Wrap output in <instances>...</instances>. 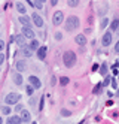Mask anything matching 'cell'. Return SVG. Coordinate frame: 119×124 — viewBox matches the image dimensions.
<instances>
[{
	"instance_id": "1",
	"label": "cell",
	"mask_w": 119,
	"mask_h": 124,
	"mask_svg": "<svg viewBox=\"0 0 119 124\" xmlns=\"http://www.w3.org/2000/svg\"><path fill=\"white\" fill-rule=\"evenodd\" d=\"M76 54L73 51H66L63 54V63H64V66L66 67H73L76 64Z\"/></svg>"
},
{
	"instance_id": "2",
	"label": "cell",
	"mask_w": 119,
	"mask_h": 124,
	"mask_svg": "<svg viewBox=\"0 0 119 124\" xmlns=\"http://www.w3.org/2000/svg\"><path fill=\"white\" fill-rule=\"evenodd\" d=\"M79 24H80L79 18L75 16V15H71V16H69V18H66V24H64V25H66L67 31H75L79 27Z\"/></svg>"
},
{
	"instance_id": "3",
	"label": "cell",
	"mask_w": 119,
	"mask_h": 124,
	"mask_svg": "<svg viewBox=\"0 0 119 124\" xmlns=\"http://www.w3.org/2000/svg\"><path fill=\"white\" fill-rule=\"evenodd\" d=\"M20 100H21V96L18 94V93H9V94L5 97L6 105H16Z\"/></svg>"
},
{
	"instance_id": "4",
	"label": "cell",
	"mask_w": 119,
	"mask_h": 124,
	"mask_svg": "<svg viewBox=\"0 0 119 124\" xmlns=\"http://www.w3.org/2000/svg\"><path fill=\"white\" fill-rule=\"evenodd\" d=\"M64 21V14L63 11H57V12H54V16H52V24L54 25H61Z\"/></svg>"
},
{
	"instance_id": "5",
	"label": "cell",
	"mask_w": 119,
	"mask_h": 124,
	"mask_svg": "<svg viewBox=\"0 0 119 124\" xmlns=\"http://www.w3.org/2000/svg\"><path fill=\"white\" fill-rule=\"evenodd\" d=\"M31 23L36 25V27H43V18H42L37 12H34L31 15Z\"/></svg>"
},
{
	"instance_id": "6",
	"label": "cell",
	"mask_w": 119,
	"mask_h": 124,
	"mask_svg": "<svg viewBox=\"0 0 119 124\" xmlns=\"http://www.w3.org/2000/svg\"><path fill=\"white\" fill-rule=\"evenodd\" d=\"M112 39H113L112 31H106V33L103 34V38H101V45H103V46H109V45L112 43Z\"/></svg>"
},
{
	"instance_id": "7",
	"label": "cell",
	"mask_w": 119,
	"mask_h": 124,
	"mask_svg": "<svg viewBox=\"0 0 119 124\" xmlns=\"http://www.w3.org/2000/svg\"><path fill=\"white\" fill-rule=\"evenodd\" d=\"M28 82H30V85L34 88V90H37V88H40V87H42L40 79H39L37 76H34V75H31V76L28 78Z\"/></svg>"
},
{
	"instance_id": "8",
	"label": "cell",
	"mask_w": 119,
	"mask_h": 124,
	"mask_svg": "<svg viewBox=\"0 0 119 124\" xmlns=\"http://www.w3.org/2000/svg\"><path fill=\"white\" fill-rule=\"evenodd\" d=\"M22 36L25 38V39H34V31H33V29L31 27H22Z\"/></svg>"
},
{
	"instance_id": "9",
	"label": "cell",
	"mask_w": 119,
	"mask_h": 124,
	"mask_svg": "<svg viewBox=\"0 0 119 124\" xmlns=\"http://www.w3.org/2000/svg\"><path fill=\"white\" fill-rule=\"evenodd\" d=\"M36 52H37V58L39 60H45L46 58V54H48V48L46 46H39Z\"/></svg>"
},
{
	"instance_id": "10",
	"label": "cell",
	"mask_w": 119,
	"mask_h": 124,
	"mask_svg": "<svg viewBox=\"0 0 119 124\" xmlns=\"http://www.w3.org/2000/svg\"><path fill=\"white\" fill-rule=\"evenodd\" d=\"M12 79H14V82H15L16 85H22V82H24L22 75H21L20 72H15V73L12 75Z\"/></svg>"
},
{
	"instance_id": "11",
	"label": "cell",
	"mask_w": 119,
	"mask_h": 124,
	"mask_svg": "<svg viewBox=\"0 0 119 124\" xmlns=\"http://www.w3.org/2000/svg\"><path fill=\"white\" fill-rule=\"evenodd\" d=\"M20 117H21L22 123H28V121L31 120V115H30V112L27 111V109H22V111H21V115H20Z\"/></svg>"
},
{
	"instance_id": "12",
	"label": "cell",
	"mask_w": 119,
	"mask_h": 124,
	"mask_svg": "<svg viewBox=\"0 0 119 124\" xmlns=\"http://www.w3.org/2000/svg\"><path fill=\"white\" fill-rule=\"evenodd\" d=\"M75 42L77 43V45L84 46L85 43H86V36H85V34H77V36L75 38Z\"/></svg>"
},
{
	"instance_id": "13",
	"label": "cell",
	"mask_w": 119,
	"mask_h": 124,
	"mask_svg": "<svg viewBox=\"0 0 119 124\" xmlns=\"http://www.w3.org/2000/svg\"><path fill=\"white\" fill-rule=\"evenodd\" d=\"M21 123H22V120L18 115H12V117L7 118V124H21Z\"/></svg>"
},
{
	"instance_id": "14",
	"label": "cell",
	"mask_w": 119,
	"mask_h": 124,
	"mask_svg": "<svg viewBox=\"0 0 119 124\" xmlns=\"http://www.w3.org/2000/svg\"><path fill=\"white\" fill-rule=\"evenodd\" d=\"M20 23L24 25V27H31V21L28 16H25V15H21L20 16Z\"/></svg>"
},
{
	"instance_id": "15",
	"label": "cell",
	"mask_w": 119,
	"mask_h": 124,
	"mask_svg": "<svg viewBox=\"0 0 119 124\" xmlns=\"http://www.w3.org/2000/svg\"><path fill=\"white\" fill-rule=\"evenodd\" d=\"M25 67H27V66H25V61H24V60H18V61H16V70H18L20 73L24 72Z\"/></svg>"
},
{
	"instance_id": "16",
	"label": "cell",
	"mask_w": 119,
	"mask_h": 124,
	"mask_svg": "<svg viewBox=\"0 0 119 124\" xmlns=\"http://www.w3.org/2000/svg\"><path fill=\"white\" fill-rule=\"evenodd\" d=\"M22 49H21V52H22V55L24 57H31V54H33V51L30 49V46H27V45H24V46H21Z\"/></svg>"
},
{
	"instance_id": "17",
	"label": "cell",
	"mask_w": 119,
	"mask_h": 124,
	"mask_svg": "<svg viewBox=\"0 0 119 124\" xmlns=\"http://www.w3.org/2000/svg\"><path fill=\"white\" fill-rule=\"evenodd\" d=\"M28 46H30L31 51H37V48L40 46V43H39L37 39H31V42H30V45H28Z\"/></svg>"
},
{
	"instance_id": "18",
	"label": "cell",
	"mask_w": 119,
	"mask_h": 124,
	"mask_svg": "<svg viewBox=\"0 0 119 124\" xmlns=\"http://www.w3.org/2000/svg\"><path fill=\"white\" fill-rule=\"evenodd\" d=\"M15 42H16L20 46H24V45H25V38L22 36V34H18V36L15 38Z\"/></svg>"
},
{
	"instance_id": "19",
	"label": "cell",
	"mask_w": 119,
	"mask_h": 124,
	"mask_svg": "<svg viewBox=\"0 0 119 124\" xmlns=\"http://www.w3.org/2000/svg\"><path fill=\"white\" fill-rule=\"evenodd\" d=\"M16 11L20 12L21 15H25V12H27V9H25V6H24V5H22L21 2H18V3H16Z\"/></svg>"
},
{
	"instance_id": "20",
	"label": "cell",
	"mask_w": 119,
	"mask_h": 124,
	"mask_svg": "<svg viewBox=\"0 0 119 124\" xmlns=\"http://www.w3.org/2000/svg\"><path fill=\"white\" fill-rule=\"evenodd\" d=\"M118 29H119V20L115 18V20L112 21V24H110V30H112V31H116Z\"/></svg>"
},
{
	"instance_id": "21",
	"label": "cell",
	"mask_w": 119,
	"mask_h": 124,
	"mask_svg": "<svg viewBox=\"0 0 119 124\" xmlns=\"http://www.w3.org/2000/svg\"><path fill=\"white\" fill-rule=\"evenodd\" d=\"M107 70H109V69H107V64L103 63L101 67H100V73H101V76H106V75H107Z\"/></svg>"
},
{
	"instance_id": "22",
	"label": "cell",
	"mask_w": 119,
	"mask_h": 124,
	"mask_svg": "<svg viewBox=\"0 0 119 124\" xmlns=\"http://www.w3.org/2000/svg\"><path fill=\"white\" fill-rule=\"evenodd\" d=\"M69 82H70V79H69L67 76H61V78H60V84H61V85H64V87H66Z\"/></svg>"
},
{
	"instance_id": "23",
	"label": "cell",
	"mask_w": 119,
	"mask_h": 124,
	"mask_svg": "<svg viewBox=\"0 0 119 124\" xmlns=\"http://www.w3.org/2000/svg\"><path fill=\"white\" fill-rule=\"evenodd\" d=\"M67 5H69L70 8H76V6L79 5V0H67Z\"/></svg>"
},
{
	"instance_id": "24",
	"label": "cell",
	"mask_w": 119,
	"mask_h": 124,
	"mask_svg": "<svg viewBox=\"0 0 119 124\" xmlns=\"http://www.w3.org/2000/svg\"><path fill=\"white\" fill-rule=\"evenodd\" d=\"M25 91H27V94H28V96H33V91H34V88H33L31 85H27V87H25Z\"/></svg>"
},
{
	"instance_id": "25",
	"label": "cell",
	"mask_w": 119,
	"mask_h": 124,
	"mask_svg": "<svg viewBox=\"0 0 119 124\" xmlns=\"http://www.w3.org/2000/svg\"><path fill=\"white\" fill-rule=\"evenodd\" d=\"M2 112H3L5 115H9V114H11V108H9V106H3V108H2Z\"/></svg>"
},
{
	"instance_id": "26",
	"label": "cell",
	"mask_w": 119,
	"mask_h": 124,
	"mask_svg": "<svg viewBox=\"0 0 119 124\" xmlns=\"http://www.w3.org/2000/svg\"><path fill=\"white\" fill-rule=\"evenodd\" d=\"M61 115H64V117H70L71 112H70L69 109H63V111H61Z\"/></svg>"
},
{
	"instance_id": "27",
	"label": "cell",
	"mask_w": 119,
	"mask_h": 124,
	"mask_svg": "<svg viewBox=\"0 0 119 124\" xmlns=\"http://www.w3.org/2000/svg\"><path fill=\"white\" fill-rule=\"evenodd\" d=\"M33 5H34L36 8H37V9H42V6H43V3H42V2H39V0H36V2H34Z\"/></svg>"
},
{
	"instance_id": "28",
	"label": "cell",
	"mask_w": 119,
	"mask_h": 124,
	"mask_svg": "<svg viewBox=\"0 0 119 124\" xmlns=\"http://www.w3.org/2000/svg\"><path fill=\"white\" fill-rule=\"evenodd\" d=\"M22 109H24V106H22V105H20V103H16V106H15V111H16V112H21Z\"/></svg>"
},
{
	"instance_id": "29",
	"label": "cell",
	"mask_w": 119,
	"mask_h": 124,
	"mask_svg": "<svg viewBox=\"0 0 119 124\" xmlns=\"http://www.w3.org/2000/svg\"><path fill=\"white\" fill-rule=\"evenodd\" d=\"M43 105H45V97L42 96V99H40V103H39V111L43 109Z\"/></svg>"
},
{
	"instance_id": "30",
	"label": "cell",
	"mask_w": 119,
	"mask_h": 124,
	"mask_svg": "<svg viewBox=\"0 0 119 124\" xmlns=\"http://www.w3.org/2000/svg\"><path fill=\"white\" fill-rule=\"evenodd\" d=\"M107 25H109V20H107V18H104V20L101 21V29H104V27H107Z\"/></svg>"
},
{
	"instance_id": "31",
	"label": "cell",
	"mask_w": 119,
	"mask_h": 124,
	"mask_svg": "<svg viewBox=\"0 0 119 124\" xmlns=\"http://www.w3.org/2000/svg\"><path fill=\"white\" fill-rule=\"evenodd\" d=\"M101 88H103V85H101V84H98V85H97V87L94 88V93H98L100 90H101Z\"/></svg>"
},
{
	"instance_id": "32",
	"label": "cell",
	"mask_w": 119,
	"mask_h": 124,
	"mask_svg": "<svg viewBox=\"0 0 119 124\" xmlns=\"http://www.w3.org/2000/svg\"><path fill=\"white\" fill-rule=\"evenodd\" d=\"M5 60H6V57H5V55L2 54V52H0V66L3 64V61H5Z\"/></svg>"
},
{
	"instance_id": "33",
	"label": "cell",
	"mask_w": 119,
	"mask_h": 124,
	"mask_svg": "<svg viewBox=\"0 0 119 124\" xmlns=\"http://www.w3.org/2000/svg\"><path fill=\"white\" fill-rule=\"evenodd\" d=\"M5 46H6V45H5V42H3L2 39H0V52H2V51L5 49Z\"/></svg>"
},
{
	"instance_id": "34",
	"label": "cell",
	"mask_w": 119,
	"mask_h": 124,
	"mask_svg": "<svg viewBox=\"0 0 119 124\" xmlns=\"http://www.w3.org/2000/svg\"><path fill=\"white\" fill-rule=\"evenodd\" d=\"M109 82H110V78H109V76H106V79H104V82H103L101 85H109Z\"/></svg>"
},
{
	"instance_id": "35",
	"label": "cell",
	"mask_w": 119,
	"mask_h": 124,
	"mask_svg": "<svg viewBox=\"0 0 119 124\" xmlns=\"http://www.w3.org/2000/svg\"><path fill=\"white\" fill-rule=\"evenodd\" d=\"M55 39H57V40H61V39H63V34H61V33H55Z\"/></svg>"
},
{
	"instance_id": "36",
	"label": "cell",
	"mask_w": 119,
	"mask_h": 124,
	"mask_svg": "<svg viewBox=\"0 0 119 124\" xmlns=\"http://www.w3.org/2000/svg\"><path fill=\"white\" fill-rule=\"evenodd\" d=\"M115 52H119V40L115 43Z\"/></svg>"
},
{
	"instance_id": "37",
	"label": "cell",
	"mask_w": 119,
	"mask_h": 124,
	"mask_svg": "<svg viewBox=\"0 0 119 124\" xmlns=\"http://www.w3.org/2000/svg\"><path fill=\"white\" fill-rule=\"evenodd\" d=\"M49 2H51L52 6H57V5H58V0H49Z\"/></svg>"
},
{
	"instance_id": "38",
	"label": "cell",
	"mask_w": 119,
	"mask_h": 124,
	"mask_svg": "<svg viewBox=\"0 0 119 124\" xmlns=\"http://www.w3.org/2000/svg\"><path fill=\"white\" fill-rule=\"evenodd\" d=\"M110 85H112L113 88H116V87H118V84H116V81H115V79H113V81H112V84H110Z\"/></svg>"
},
{
	"instance_id": "39",
	"label": "cell",
	"mask_w": 119,
	"mask_h": 124,
	"mask_svg": "<svg viewBox=\"0 0 119 124\" xmlns=\"http://www.w3.org/2000/svg\"><path fill=\"white\" fill-rule=\"evenodd\" d=\"M39 2H42V3H45V2H46V0H39Z\"/></svg>"
},
{
	"instance_id": "40",
	"label": "cell",
	"mask_w": 119,
	"mask_h": 124,
	"mask_svg": "<svg viewBox=\"0 0 119 124\" xmlns=\"http://www.w3.org/2000/svg\"><path fill=\"white\" fill-rule=\"evenodd\" d=\"M2 123H3V120H2V117H0V124H2Z\"/></svg>"
}]
</instances>
